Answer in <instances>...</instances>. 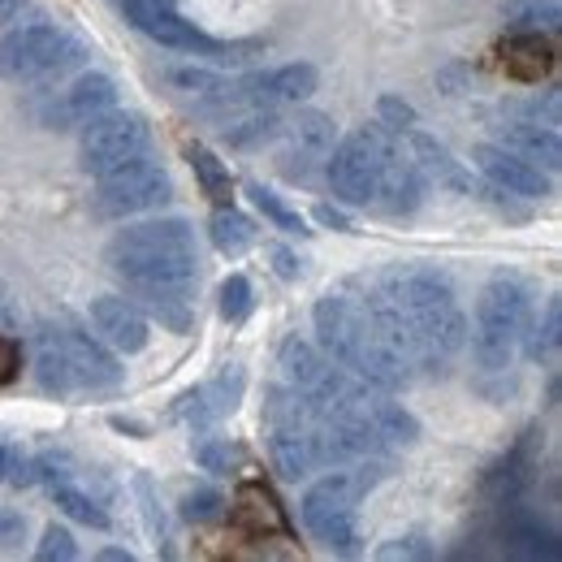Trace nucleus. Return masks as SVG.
Masks as SVG:
<instances>
[{
	"label": "nucleus",
	"mask_w": 562,
	"mask_h": 562,
	"mask_svg": "<svg viewBox=\"0 0 562 562\" xmlns=\"http://www.w3.org/2000/svg\"><path fill=\"white\" fill-rule=\"evenodd\" d=\"M229 519H234V528H243V532H251V537H290V519H285L281 502L273 497V490L260 485V481H243V485L234 490Z\"/></svg>",
	"instance_id": "16"
},
{
	"label": "nucleus",
	"mask_w": 562,
	"mask_h": 562,
	"mask_svg": "<svg viewBox=\"0 0 562 562\" xmlns=\"http://www.w3.org/2000/svg\"><path fill=\"white\" fill-rule=\"evenodd\" d=\"M325 173H329V187H334V195L342 204H351V209L372 204V195H376V147H372L368 126L355 131L351 139H342L329 151Z\"/></svg>",
	"instance_id": "11"
},
{
	"label": "nucleus",
	"mask_w": 562,
	"mask_h": 562,
	"mask_svg": "<svg viewBox=\"0 0 562 562\" xmlns=\"http://www.w3.org/2000/svg\"><path fill=\"white\" fill-rule=\"evenodd\" d=\"M376 117H381V126H385V131H398V135H403V131H412V126L420 122V117H416V109H412L403 95H381V100H376Z\"/></svg>",
	"instance_id": "36"
},
{
	"label": "nucleus",
	"mask_w": 562,
	"mask_h": 562,
	"mask_svg": "<svg viewBox=\"0 0 562 562\" xmlns=\"http://www.w3.org/2000/svg\"><path fill=\"white\" fill-rule=\"evenodd\" d=\"M334 151V122L325 113H294L290 122H281V147L278 160L290 178H312L316 165H325Z\"/></svg>",
	"instance_id": "13"
},
{
	"label": "nucleus",
	"mask_w": 562,
	"mask_h": 562,
	"mask_svg": "<svg viewBox=\"0 0 562 562\" xmlns=\"http://www.w3.org/2000/svg\"><path fill=\"white\" fill-rule=\"evenodd\" d=\"M53 502H57V506H61L70 519L87 524V528H100V532L109 528V510H104L95 497H87L82 490H74L70 481H66V485H53Z\"/></svg>",
	"instance_id": "31"
},
{
	"label": "nucleus",
	"mask_w": 562,
	"mask_h": 562,
	"mask_svg": "<svg viewBox=\"0 0 562 562\" xmlns=\"http://www.w3.org/2000/svg\"><path fill=\"white\" fill-rule=\"evenodd\" d=\"M316 216H321V225H334V229H342V234L351 229V221H347L338 209H329V204H321V209H316Z\"/></svg>",
	"instance_id": "45"
},
{
	"label": "nucleus",
	"mask_w": 562,
	"mask_h": 562,
	"mask_svg": "<svg viewBox=\"0 0 562 562\" xmlns=\"http://www.w3.org/2000/svg\"><path fill=\"white\" fill-rule=\"evenodd\" d=\"M472 160H476V169L490 178L493 187H502V191H510L519 200H546L550 195V173L528 165L524 156L506 151L502 143H476Z\"/></svg>",
	"instance_id": "14"
},
{
	"label": "nucleus",
	"mask_w": 562,
	"mask_h": 562,
	"mask_svg": "<svg viewBox=\"0 0 562 562\" xmlns=\"http://www.w3.org/2000/svg\"><path fill=\"white\" fill-rule=\"evenodd\" d=\"M385 476V463L381 459H359V463H347L338 472H329L325 481H316L307 497H303V524L307 532L338 550V554H355L359 546V528H355V506L359 497L372 490L376 481Z\"/></svg>",
	"instance_id": "4"
},
{
	"label": "nucleus",
	"mask_w": 562,
	"mask_h": 562,
	"mask_svg": "<svg viewBox=\"0 0 562 562\" xmlns=\"http://www.w3.org/2000/svg\"><path fill=\"white\" fill-rule=\"evenodd\" d=\"M74 57H78V48L57 26H18L0 40V78L4 82H40V78L66 70Z\"/></svg>",
	"instance_id": "9"
},
{
	"label": "nucleus",
	"mask_w": 562,
	"mask_h": 562,
	"mask_svg": "<svg viewBox=\"0 0 562 562\" xmlns=\"http://www.w3.org/2000/svg\"><path fill=\"white\" fill-rule=\"evenodd\" d=\"M312 321H316V338H321L325 355L342 372L359 376L363 385L390 394V390H403L416 376L412 359L403 355L398 338L390 334V325L381 321V312L372 307L368 294L363 299L325 294V299H316Z\"/></svg>",
	"instance_id": "2"
},
{
	"label": "nucleus",
	"mask_w": 562,
	"mask_h": 562,
	"mask_svg": "<svg viewBox=\"0 0 562 562\" xmlns=\"http://www.w3.org/2000/svg\"><path fill=\"white\" fill-rule=\"evenodd\" d=\"M151 147V131L139 113H126V109H104L100 117H91L82 126V139H78V160L87 173H109L126 160H135Z\"/></svg>",
	"instance_id": "8"
},
{
	"label": "nucleus",
	"mask_w": 562,
	"mask_h": 562,
	"mask_svg": "<svg viewBox=\"0 0 562 562\" xmlns=\"http://www.w3.org/2000/svg\"><path fill=\"white\" fill-rule=\"evenodd\" d=\"M209 234H212V247H216L221 256H243V251L256 247V225H251V216H243L234 204H221V209L212 212Z\"/></svg>",
	"instance_id": "27"
},
{
	"label": "nucleus",
	"mask_w": 562,
	"mask_h": 562,
	"mask_svg": "<svg viewBox=\"0 0 562 562\" xmlns=\"http://www.w3.org/2000/svg\"><path fill=\"white\" fill-rule=\"evenodd\" d=\"M225 510V497L209 485H200V490H191L182 497V519H191V524H209Z\"/></svg>",
	"instance_id": "35"
},
{
	"label": "nucleus",
	"mask_w": 562,
	"mask_h": 562,
	"mask_svg": "<svg viewBox=\"0 0 562 562\" xmlns=\"http://www.w3.org/2000/svg\"><path fill=\"white\" fill-rule=\"evenodd\" d=\"M278 376L285 390H294L303 398H316L325 390V381L334 376V359L321 355L312 342H303V338H285L278 351Z\"/></svg>",
	"instance_id": "20"
},
{
	"label": "nucleus",
	"mask_w": 562,
	"mask_h": 562,
	"mask_svg": "<svg viewBox=\"0 0 562 562\" xmlns=\"http://www.w3.org/2000/svg\"><path fill=\"white\" fill-rule=\"evenodd\" d=\"M122 9H126V22L135 31H143L147 40H156L165 48L195 53V57H216V61H243L251 53V44H225V40L204 35L195 22H187L178 13L173 0H122Z\"/></svg>",
	"instance_id": "6"
},
{
	"label": "nucleus",
	"mask_w": 562,
	"mask_h": 562,
	"mask_svg": "<svg viewBox=\"0 0 562 562\" xmlns=\"http://www.w3.org/2000/svg\"><path fill=\"white\" fill-rule=\"evenodd\" d=\"M209 472H229V463L238 459V450L229 446V441H209V446H200V454H195Z\"/></svg>",
	"instance_id": "40"
},
{
	"label": "nucleus",
	"mask_w": 562,
	"mask_h": 562,
	"mask_svg": "<svg viewBox=\"0 0 562 562\" xmlns=\"http://www.w3.org/2000/svg\"><path fill=\"white\" fill-rule=\"evenodd\" d=\"M497 57H502V70L519 82H541L554 74V44L541 31H515Z\"/></svg>",
	"instance_id": "23"
},
{
	"label": "nucleus",
	"mask_w": 562,
	"mask_h": 562,
	"mask_svg": "<svg viewBox=\"0 0 562 562\" xmlns=\"http://www.w3.org/2000/svg\"><path fill=\"white\" fill-rule=\"evenodd\" d=\"M381 559H432V546H424V537H398L381 550Z\"/></svg>",
	"instance_id": "42"
},
{
	"label": "nucleus",
	"mask_w": 562,
	"mask_h": 562,
	"mask_svg": "<svg viewBox=\"0 0 562 562\" xmlns=\"http://www.w3.org/2000/svg\"><path fill=\"white\" fill-rule=\"evenodd\" d=\"M502 537H506V550H510V554H524V559H559V537H554V528H546L532 510H510Z\"/></svg>",
	"instance_id": "26"
},
{
	"label": "nucleus",
	"mask_w": 562,
	"mask_h": 562,
	"mask_svg": "<svg viewBox=\"0 0 562 562\" xmlns=\"http://www.w3.org/2000/svg\"><path fill=\"white\" fill-rule=\"evenodd\" d=\"M372 135V147H376V195L372 204L390 216H403V212H416L424 204V173L416 169L412 151L398 131H385L381 122L368 126Z\"/></svg>",
	"instance_id": "10"
},
{
	"label": "nucleus",
	"mask_w": 562,
	"mask_h": 562,
	"mask_svg": "<svg viewBox=\"0 0 562 562\" xmlns=\"http://www.w3.org/2000/svg\"><path fill=\"white\" fill-rule=\"evenodd\" d=\"M135 493L143 497V519H147V528H151L156 546H160V541H169V532H165V515H160L156 493H151V481H147V476H135Z\"/></svg>",
	"instance_id": "39"
},
{
	"label": "nucleus",
	"mask_w": 562,
	"mask_h": 562,
	"mask_svg": "<svg viewBox=\"0 0 562 562\" xmlns=\"http://www.w3.org/2000/svg\"><path fill=\"white\" fill-rule=\"evenodd\" d=\"M502 22L510 31H546V35H554L562 26V13L554 0H506L502 4Z\"/></svg>",
	"instance_id": "29"
},
{
	"label": "nucleus",
	"mask_w": 562,
	"mask_h": 562,
	"mask_svg": "<svg viewBox=\"0 0 562 562\" xmlns=\"http://www.w3.org/2000/svg\"><path fill=\"white\" fill-rule=\"evenodd\" d=\"M562 303L559 299H550V307H546V325H537V334H532V342H528V355L532 359H546V355L559 351L562 342Z\"/></svg>",
	"instance_id": "34"
},
{
	"label": "nucleus",
	"mask_w": 562,
	"mask_h": 562,
	"mask_svg": "<svg viewBox=\"0 0 562 562\" xmlns=\"http://www.w3.org/2000/svg\"><path fill=\"white\" fill-rule=\"evenodd\" d=\"M403 143H407L416 169L424 173V182H437V187H450V191L472 195V178L463 173V165H459L441 143L432 139V135H424V131L412 126V131H403Z\"/></svg>",
	"instance_id": "24"
},
{
	"label": "nucleus",
	"mask_w": 562,
	"mask_h": 562,
	"mask_svg": "<svg viewBox=\"0 0 562 562\" xmlns=\"http://www.w3.org/2000/svg\"><path fill=\"white\" fill-rule=\"evenodd\" d=\"M238 398H243V368H238V363H229L216 381L200 385L195 394H187L178 412H182L187 424L200 432V428H212L216 420H225V416L238 407Z\"/></svg>",
	"instance_id": "21"
},
{
	"label": "nucleus",
	"mask_w": 562,
	"mask_h": 562,
	"mask_svg": "<svg viewBox=\"0 0 562 562\" xmlns=\"http://www.w3.org/2000/svg\"><path fill=\"white\" fill-rule=\"evenodd\" d=\"M91 325L95 334L117 347V351L135 355L147 347V316L131 299H117V294H104V299H91Z\"/></svg>",
	"instance_id": "18"
},
{
	"label": "nucleus",
	"mask_w": 562,
	"mask_h": 562,
	"mask_svg": "<svg viewBox=\"0 0 562 562\" xmlns=\"http://www.w3.org/2000/svg\"><path fill=\"white\" fill-rule=\"evenodd\" d=\"M493 135H497V143L506 151L524 156L528 165H537L546 173H559L562 169V143L554 126H541V122L528 117V122H502V126H493Z\"/></svg>",
	"instance_id": "22"
},
{
	"label": "nucleus",
	"mask_w": 562,
	"mask_h": 562,
	"mask_svg": "<svg viewBox=\"0 0 562 562\" xmlns=\"http://www.w3.org/2000/svg\"><path fill=\"white\" fill-rule=\"evenodd\" d=\"M169 200H173L169 173L160 169V160H147V151L117 165V169H109V173H100V187H95V212L109 216V221L165 209Z\"/></svg>",
	"instance_id": "7"
},
{
	"label": "nucleus",
	"mask_w": 562,
	"mask_h": 562,
	"mask_svg": "<svg viewBox=\"0 0 562 562\" xmlns=\"http://www.w3.org/2000/svg\"><path fill=\"white\" fill-rule=\"evenodd\" d=\"M26 537V515H18V510H9V506H0V550H9V546H18Z\"/></svg>",
	"instance_id": "41"
},
{
	"label": "nucleus",
	"mask_w": 562,
	"mask_h": 562,
	"mask_svg": "<svg viewBox=\"0 0 562 562\" xmlns=\"http://www.w3.org/2000/svg\"><path fill=\"white\" fill-rule=\"evenodd\" d=\"M316 66H307V61H290V66H281V70H269V74H251V78H243L238 87H243V95L251 100V104H265V109H273V104H303L312 91H316Z\"/></svg>",
	"instance_id": "17"
},
{
	"label": "nucleus",
	"mask_w": 562,
	"mask_h": 562,
	"mask_svg": "<svg viewBox=\"0 0 562 562\" xmlns=\"http://www.w3.org/2000/svg\"><path fill=\"white\" fill-rule=\"evenodd\" d=\"M100 562H135L131 550H100Z\"/></svg>",
	"instance_id": "46"
},
{
	"label": "nucleus",
	"mask_w": 562,
	"mask_h": 562,
	"mask_svg": "<svg viewBox=\"0 0 562 562\" xmlns=\"http://www.w3.org/2000/svg\"><path fill=\"white\" fill-rule=\"evenodd\" d=\"M269 454H273V468L285 481H303L312 476L321 463H316V441H312V416L303 420H273L269 428Z\"/></svg>",
	"instance_id": "19"
},
{
	"label": "nucleus",
	"mask_w": 562,
	"mask_h": 562,
	"mask_svg": "<svg viewBox=\"0 0 562 562\" xmlns=\"http://www.w3.org/2000/svg\"><path fill=\"white\" fill-rule=\"evenodd\" d=\"M18 368H22V351H18V342L0 334V385H9V381L18 376Z\"/></svg>",
	"instance_id": "43"
},
{
	"label": "nucleus",
	"mask_w": 562,
	"mask_h": 562,
	"mask_svg": "<svg viewBox=\"0 0 562 562\" xmlns=\"http://www.w3.org/2000/svg\"><path fill=\"white\" fill-rule=\"evenodd\" d=\"M31 472H35V481H44V485L53 490V485H66L74 476V459L66 450H48V454H40V459L31 463Z\"/></svg>",
	"instance_id": "37"
},
{
	"label": "nucleus",
	"mask_w": 562,
	"mask_h": 562,
	"mask_svg": "<svg viewBox=\"0 0 562 562\" xmlns=\"http://www.w3.org/2000/svg\"><path fill=\"white\" fill-rule=\"evenodd\" d=\"M528 285L510 273H497V278L481 290L476 299V329H472V355L481 363V372H506L519 338L528 334Z\"/></svg>",
	"instance_id": "5"
},
{
	"label": "nucleus",
	"mask_w": 562,
	"mask_h": 562,
	"mask_svg": "<svg viewBox=\"0 0 562 562\" xmlns=\"http://www.w3.org/2000/svg\"><path fill=\"white\" fill-rule=\"evenodd\" d=\"M532 468H537V454H532V432H524L515 441V450L493 468L485 476V493L497 497L502 506H515V497L532 485Z\"/></svg>",
	"instance_id": "25"
},
{
	"label": "nucleus",
	"mask_w": 562,
	"mask_h": 562,
	"mask_svg": "<svg viewBox=\"0 0 562 562\" xmlns=\"http://www.w3.org/2000/svg\"><path fill=\"white\" fill-rule=\"evenodd\" d=\"M13 454H18V450H9V446H0V481H9V468H13Z\"/></svg>",
	"instance_id": "47"
},
{
	"label": "nucleus",
	"mask_w": 562,
	"mask_h": 562,
	"mask_svg": "<svg viewBox=\"0 0 562 562\" xmlns=\"http://www.w3.org/2000/svg\"><path fill=\"white\" fill-rule=\"evenodd\" d=\"M113 100H117L113 78L100 70H87V74H78L70 87H61V91L48 95V104L40 109V122H44L48 131L87 126L91 117H100L104 109H113Z\"/></svg>",
	"instance_id": "12"
},
{
	"label": "nucleus",
	"mask_w": 562,
	"mask_h": 562,
	"mask_svg": "<svg viewBox=\"0 0 562 562\" xmlns=\"http://www.w3.org/2000/svg\"><path fill=\"white\" fill-rule=\"evenodd\" d=\"M57 342H61V355L70 363L74 385H87V390H113V385H122V363L104 351L95 338H87L78 329H57Z\"/></svg>",
	"instance_id": "15"
},
{
	"label": "nucleus",
	"mask_w": 562,
	"mask_h": 562,
	"mask_svg": "<svg viewBox=\"0 0 562 562\" xmlns=\"http://www.w3.org/2000/svg\"><path fill=\"white\" fill-rule=\"evenodd\" d=\"M74 554H78V546H74L70 528L48 524V528H44V541H40V550H35V559L40 562H70Z\"/></svg>",
	"instance_id": "38"
},
{
	"label": "nucleus",
	"mask_w": 562,
	"mask_h": 562,
	"mask_svg": "<svg viewBox=\"0 0 562 562\" xmlns=\"http://www.w3.org/2000/svg\"><path fill=\"white\" fill-rule=\"evenodd\" d=\"M269 260L278 265L281 278H299V269H303V265H299V260H294V256H290L285 247H269Z\"/></svg>",
	"instance_id": "44"
},
{
	"label": "nucleus",
	"mask_w": 562,
	"mask_h": 562,
	"mask_svg": "<svg viewBox=\"0 0 562 562\" xmlns=\"http://www.w3.org/2000/svg\"><path fill=\"white\" fill-rule=\"evenodd\" d=\"M18 9H22V0H0V26H4V22H13V13H18Z\"/></svg>",
	"instance_id": "48"
},
{
	"label": "nucleus",
	"mask_w": 562,
	"mask_h": 562,
	"mask_svg": "<svg viewBox=\"0 0 562 562\" xmlns=\"http://www.w3.org/2000/svg\"><path fill=\"white\" fill-rule=\"evenodd\" d=\"M247 312H251V281L243 278V273H234V278L221 281V321L243 325Z\"/></svg>",
	"instance_id": "33"
},
{
	"label": "nucleus",
	"mask_w": 562,
	"mask_h": 562,
	"mask_svg": "<svg viewBox=\"0 0 562 562\" xmlns=\"http://www.w3.org/2000/svg\"><path fill=\"white\" fill-rule=\"evenodd\" d=\"M376 294L394 312L416 372H446L468 342V316L454 290L428 269H394L381 278Z\"/></svg>",
	"instance_id": "3"
},
{
	"label": "nucleus",
	"mask_w": 562,
	"mask_h": 562,
	"mask_svg": "<svg viewBox=\"0 0 562 562\" xmlns=\"http://www.w3.org/2000/svg\"><path fill=\"white\" fill-rule=\"evenodd\" d=\"M40 385H44L48 394H70L74 390L70 363H66V355H61L57 329H44V334H40Z\"/></svg>",
	"instance_id": "30"
},
{
	"label": "nucleus",
	"mask_w": 562,
	"mask_h": 562,
	"mask_svg": "<svg viewBox=\"0 0 562 562\" xmlns=\"http://www.w3.org/2000/svg\"><path fill=\"white\" fill-rule=\"evenodd\" d=\"M187 160H191V169H195V178H200V191L209 195L216 209L234 200V182H229V169L216 160V151H209L204 143H191V147H187Z\"/></svg>",
	"instance_id": "28"
},
{
	"label": "nucleus",
	"mask_w": 562,
	"mask_h": 562,
	"mask_svg": "<svg viewBox=\"0 0 562 562\" xmlns=\"http://www.w3.org/2000/svg\"><path fill=\"white\" fill-rule=\"evenodd\" d=\"M247 195H251V204H256V209L265 212V216H269V221H273L278 229H285V234H312V229H307V221H303L299 212L290 209V204H285L281 195H273L269 187L251 182V187H247Z\"/></svg>",
	"instance_id": "32"
},
{
	"label": "nucleus",
	"mask_w": 562,
	"mask_h": 562,
	"mask_svg": "<svg viewBox=\"0 0 562 562\" xmlns=\"http://www.w3.org/2000/svg\"><path fill=\"white\" fill-rule=\"evenodd\" d=\"M104 260L131 285V294H135L131 303L139 312H151L169 329L191 325V294L200 281V243L182 216L126 225L109 243Z\"/></svg>",
	"instance_id": "1"
}]
</instances>
